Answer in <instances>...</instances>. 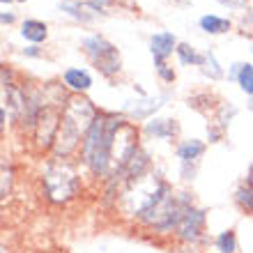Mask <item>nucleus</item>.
<instances>
[{
  "mask_svg": "<svg viewBox=\"0 0 253 253\" xmlns=\"http://www.w3.org/2000/svg\"><path fill=\"white\" fill-rule=\"evenodd\" d=\"M60 9L69 14L72 19L83 21V23H87V21L94 19V9H92V7L81 5L79 0H60Z\"/></svg>",
  "mask_w": 253,
  "mask_h": 253,
  "instance_id": "obj_8",
  "label": "nucleus"
},
{
  "mask_svg": "<svg viewBox=\"0 0 253 253\" xmlns=\"http://www.w3.org/2000/svg\"><path fill=\"white\" fill-rule=\"evenodd\" d=\"M203 223H205V212L203 210H189L187 216L182 219L180 223V237L182 240H191L196 242L200 237V230H203Z\"/></svg>",
  "mask_w": 253,
  "mask_h": 253,
  "instance_id": "obj_6",
  "label": "nucleus"
},
{
  "mask_svg": "<svg viewBox=\"0 0 253 253\" xmlns=\"http://www.w3.org/2000/svg\"><path fill=\"white\" fill-rule=\"evenodd\" d=\"M157 69H159V76L164 81H168V83H173V81H175V72H173V69H168V65H159Z\"/></svg>",
  "mask_w": 253,
  "mask_h": 253,
  "instance_id": "obj_17",
  "label": "nucleus"
},
{
  "mask_svg": "<svg viewBox=\"0 0 253 253\" xmlns=\"http://www.w3.org/2000/svg\"><path fill=\"white\" fill-rule=\"evenodd\" d=\"M125 126V120L118 115H99L94 118L90 131L83 138V161L92 168L94 175H104L111 161V152H113V140L118 138V131Z\"/></svg>",
  "mask_w": 253,
  "mask_h": 253,
  "instance_id": "obj_1",
  "label": "nucleus"
},
{
  "mask_svg": "<svg viewBox=\"0 0 253 253\" xmlns=\"http://www.w3.org/2000/svg\"><path fill=\"white\" fill-rule=\"evenodd\" d=\"M203 150H205V145L200 143V140H187V143H182L180 147H177V154H180L182 164H189V161H196L203 154Z\"/></svg>",
  "mask_w": 253,
  "mask_h": 253,
  "instance_id": "obj_11",
  "label": "nucleus"
},
{
  "mask_svg": "<svg viewBox=\"0 0 253 253\" xmlns=\"http://www.w3.org/2000/svg\"><path fill=\"white\" fill-rule=\"evenodd\" d=\"M221 5H228V7H242L244 5V0H216Z\"/></svg>",
  "mask_w": 253,
  "mask_h": 253,
  "instance_id": "obj_20",
  "label": "nucleus"
},
{
  "mask_svg": "<svg viewBox=\"0 0 253 253\" xmlns=\"http://www.w3.org/2000/svg\"><path fill=\"white\" fill-rule=\"evenodd\" d=\"M216 247H219L221 253H235V247H237V242H235V233L233 230H226V233H221L216 237Z\"/></svg>",
  "mask_w": 253,
  "mask_h": 253,
  "instance_id": "obj_15",
  "label": "nucleus"
},
{
  "mask_svg": "<svg viewBox=\"0 0 253 253\" xmlns=\"http://www.w3.org/2000/svg\"><path fill=\"white\" fill-rule=\"evenodd\" d=\"M44 184H46L48 198L53 203H62L76 196L79 191V175L74 170L72 164H67L65 159L58 157V161H51L44 173Z\"/></svg>",
  "mask_w": 253,
  "mask_h": 253,
  "instance_id": "obj_3",
  "label": "nucleus"
},
{
  "mask_svg": "<svg viewBox=\"0 0 253 253\" xmlns=\"http://www.w3.org/2000/svg\"><path fill=\"white\" fill-rule=\"evenodd\" d=\"M249 21H251V23H253V12H251V14H249Z\"/></svg>",
  "mask_w": 253,
  "mask_h": 253,
  "instance_id": "obj_23",
  "label": "nucleus"
},
{
  "mask_svg": "<svg viewBox=\"0 0 253 253\" xmlns=\"http://www.w3.org/2000/svg\"><path fill=\"white\" fill-rule=\"evenodd\" d=\"M200 28L210 35H221V33H228V30H230V21L221 19V16H214V14H205V16L200 19Z\"/></svg>",
  "mask_w": 253,
  "mask_h": 253,
  "instance_id": "obj_10",
  "label": "nucleus"
},
{
  "mask_svg": "<svg viewBox=\"0 0 253 253\" xmlns=\"http://www.w3.org/2000/svg\"><path fill=\"white\" fill-rule=\"evenodd\" d=\"M175 129H177V126H175L170 120H154V122L147 125V133H154V136H159V138H168V136H173Z\"/></svg>",
  "mask_w": 253,
  "mask_h": 253,
  "instance_id": "obj_13",
  "label": "nucleus"
},
{
  "mask_svg": "<svg viewBox=\"0 0 253 253\" xmlns=\"http://www.w3.org/2000/svg\"><path fill=\"white\" fill-rule=\"evenodd\" d=\"M23 53L30 55V58H40V48H37V46H28V48H23Z\"/></svg>",
  "mask_w": 253,
  "mask_h": 253,
  "instance_id": "obj_21",
  "label": "nucleus"
},
{
  "mask_svg": "<svg viewBox=\"0 0 253 253\" xmlns=\"http://www.w3.org/2000/svg\"><path fill=\"white\" fill-rule=\"evenodd\" d=\"M2 2H5V5H7V2H12V0H2Z\"/></svg>",
  "mask_w": 253,
  "mask_h": 253,
  "instance_id": "obj_24",
  "label": "nucleus"
},
{
  "mask_svg": "<svg viewBox=\"0 0 253 253\" xmlns=\"http://www.w3.org/2000/svg\"><path fill=\"white\" fill-rule=\"evenodd\" d=\"M237 83L247 94H253V65L244 62L240 65V74H237Z\"/></svg>",
  "mask_w": 253,
  "mask_h": 253,
  "instance_id": "obj_14",
  "label": "nucleus"
},
{
  "mask_svg": "<svg viewBox=\"0 0 253 253\" xmlns=\"http://www.w3.org/2000/svg\"><path fill=\"white\" fill-rule=\"evenodd\" d=\"M21 35H23V40L33 42V44H40V42L46 40V23H42V21H35V19H28L23 21V26H21Z\"/></svg>",
  "mask_w": 253,
  "mask_h": 253,
  "instance_id": "obj_9",
  "label": "nucleus"
},
{
  "mask_svg": "<svg viewBox=\"0 0 253 253\" xmlns=\"http://www.w3.org/2000/svg\"><path fill=\"white\" fill-rule=\"evenodd\" d=\"M94 122V108L90 101L74 97L62 111L60 118V129H58V154L65 159L67 154L72 152L76 143L81 140L83 133L90 131V126Z\"/></svg>",
  "mask_w": 253,
  "mask_h": 253,
  "instance_id": "obj_2",
  "label": "nucleus"
},
{
  "mask_svg": "<svg viewBox=\"0 0 253 253\" xmlns=\"http://www.w3.org/2000/svg\"><path fill=\"white\" fill-rule=\"evenodd\" d=\"M83 48H85V53L92 58L94 67H97L104 76H113V74L120 72L118 48H115L111 42L104 40V37H99V35L85 37V40H83Z\"/></svg>",
  "mask_w": 253,
  "mask_h": 253,
  "instance_id": "obj_4",
  "label": "nucleus"
},
{
  "mask_svg": "<svg viewBox=\"0 0 253 253\" xmlns=\"http://www.w3.org/2000/svg\"><path fill=\"white\" fill-rule=\"evenodd\" d=\"M9 177H12V170L9 168H2V196H7V191H9Z\"/></svg>",
  "mask_w": 253,
  "mask_h": 253,
  "instance_id": "obj_19",
  "label": "nucleus"
},
{
  "mask_svg": "<svg viewBox=\"0 0 253 253\" xmlns=\"http://www.w3.org/2000/svg\"><path fill=\"white\" fill-rule=\"evenodd\" d=\"M150 51H152V55H154L157 67L164 65V60H166L168 55L173 53V51H177V40H175V35L168 33V30L152 35V40H150Z\"/></svg>",
  "mask_w": 253,
  "mask_h": 253,
  "instance_id": "obj_5",
  "label": "nucleus"
},
{
  "mask_svg": "<svg viewBox=\"0 0 253 253\" xmlns=\"http://www.w3.org/2000/svg\"><path fill=\"white\" fill-rule=\"evenodd\" d=\"M85 2H87V7H92L94 12H101L104 7L111 5V0H85Z\"/></svg>",
  "mask_w": 253,
  "mask_h": 253,
  "instance_id": "obj_18",
  "label": "nucleus"
},
{
  "mask_svg": "<svg viewBox=\"0 0 253 253\" xmlns=\"http://www.w3.org/2000/svg\"><path fill=\"white\" fill-rule=\"evenodd\" d=\"M175 53H177L182 65H198V67L205 65V55H198L189 44H177V51H175Z\"/></svg>",
  "mask_w": 253,
  "mask_h": 253,
  "instance_id": "obj_12",
  "label": "nucleus"
},
{
  "mask_svg": "<svg viewBox=\"0 0 253 253\" xmlns=\"http://www.w3.org/2000/svg\"><path fill=\"white\" fill-rule=\"evenodd\" d=\"M205 65L212 67V79H219L221 74H223V72L219 69V65H216V60H214V53H205ZM205 65H203V67H205ZM205 74H210V69H207Z\"/></svg>",
  "mask_w": 253,
  "mask_h": 253,
  "instance_id": "obj_16",
  "label": "nucleus"
},
{
  "mask_svg": "<svg viewBox=\"0 0 253 253\" xmlns=\"http://www.w3.org/2000/svg\"><path fill=\"white\" fill-rule=\"evenodd\" d=\"M62 81H65L67 87H72L74 92H87L92 87V76L85 69H81V67H69L62 74Z\"/></svg>",
  "mask_w": 253,
  "mask_h": 253,
  "instance_id": "obj_7",
  "label": "nucleus"
},
{
  "mask_svg": "<svg viewBox=\"0 0 253 253\" xmlns=\"http://www.w3.org/2000/svg\"><path fill=\"white\" fill-rule=\"evenodd\" d=\"M12 21H14V14H2V23H12Z\"/></svg>",
  "mask_w": 253,
  "mask_h": 253,
  "instance_id": "obj_22",
  "label": "nucleus"
}]
</instances>
